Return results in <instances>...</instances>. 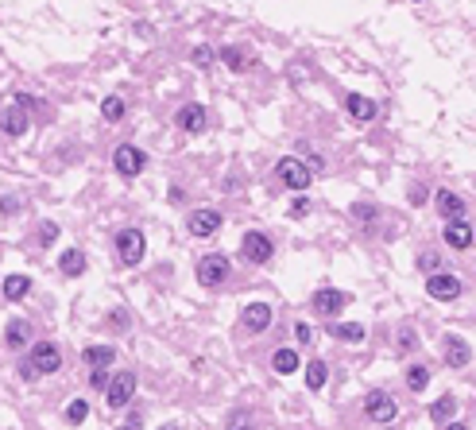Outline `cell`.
<instances>
[{
	"label": "cell",
	"mask_w": 476,
	"mask_h": 430,
	"mask_svg": "<svg viewBox=\"0 0 476 430\" xmlns=\"http://www.w3.org/2000/svg\"><path fill=\"white\" fill-rule=\"evenodd\" d=\"M302 213H310V198H298V202L291 206V217H302Z\"/></svg>",
	"instance_id": "cell-38"
},
{
	"label": "cell",
	"mask_w": 476,
	"mask_h": 430,
	"mask_svg": "<svg viewBox=\"0 0 476 430\" xmlns=\"http://www.w3.org/2000/svg\"><path fill=\"white\" fill-rule=\"evenodd\" d=\"M117 252H120V260H124L128 268L143 264V256H147V241H143L140 229H120V233H117Z\"/></svg>",
	"instance_id": "cell-3"
},
{
	"label": "cell",
	"mask_w": 476,
	"mask_h": 430,
	"mask_svg": "<svg viewBox=\"0 0 476 430\" xmlns=\"http://www.w3.org/2000/svg\"><path fill=\"white\" fill-rule=\"evenodd\" d=\"M85 419H89V403H85V399H74V403L66 407V422L78 427V422H85Z\"/></svg>",
	"instance_id": "cell-31"
},
{
	"label": "cell",
	"mask_w": 476,
	"mask_h": 430,
	"mask_svg": "<svg viewBox=\"0 0 476 430\" xmlns=\"http://www.w3.org/2000/svg\"><path fill=\"white\" fill-rule=\"evenodd\" d=\"M59 271L62 275H70V279H78L85 271V252L82 248H66V252L59 256Z\"/></svg>",
	"instance_id": "cell-20"
},
{
	"label": "cell",
	"mask_w": 476,
	"mask_h": 430,
	"mask_svg": "<svg viewBox=\"0 0 476 430\" xmlns=\"http://www.w3.org/2000/svg\"><path fill=\"white\" fill-rule=\"evenodd\" d=\"M426 295L438 299V303H453V299L461 295V279L449 275V271H430V279H426Z\"/></svg>",
	"instance_id": "cell-8"
},
{
	"label": "cell",
	"mask_w": 476,
	"mask_h": 430,
	"mask_svg": "<svg viewBox=\"0 0 476 430\" xmlns=\"http://www.w3.org/2000/svg\"><path fill=\"white\" fill-rule=\"evenodd\" d=\"M240 252H244V260H248V264H268L271 256H275V245H271V236H268V233L252 229V233H244Z\"/></svg>",
	"instance_id": "cell-6"
},
{
	"label": "cell",
	"mask_w": 476,
	"mask_h": 430,
	"mask_svg": "<svg viewBox=\"0 0 476 430\" xmlns=\"http://www.w3.org/2000/svg\"><path fill=\"white\" fill-rule=\"evenodd\" d=\"M113 326L124 329V326H128V314H124V310H117V314H113Z\"/></svg>",
	"instance_id": "cell-40"
},
{
	"label": "cell",
	"mask_w": 476,
	"mask_h": 430,
	"mask_svg": "<svg viewBox=\"0 0 476 430\" xmlns=\"http://www.w3.org/2000/svg\"><path fill=\"white\" fill-rule=\"evenodd\" d=\"M229 430H259V422H256V415H252L248 407H240V411L229 415Z\"/></svg>",
	"instance_id": "cell-29"
},
{
	"label": "cell",
	"mask_w": 476,
	"mask_h": 430,
	"mask_svg": "<svg viewBox=\"0 0 476 430\" xmlns=\"http://www.w3.org/2000/svg\"><path fill=\"white\" fill-rule=\"evenodd\" d=\"M376 206L372 202H360V206H352V221H360V225H368V221H376Z\"/></svg>",
	"instance_id": "cell-32"
},
{
	"label": "cell",
	"mask_w": 476,
	"mask_h": 430,
	"mask_svg": "<svg viewBox=\"0 0 476 430\" xmlns=\"http://www.w3.org/2000/svg\"><path fill=\"white\" fill-rule=\"evenodd\" d=\"M240 322H244L248 334H264V329L275 322V306H271V303H248V306H244V314H240Z\"/></svg>",
	"instance_id": "cell-11"
},
{
	"label": "cell",
	"mask_w": 476,
	"mask_h": 430,
	"mask_svg": "<svg viewBox=\"0 0 476 430\" xmlns=\"http://www.w3.org/2000/svg\"><path fill=\"white\" fill-rule=\"evenodd\" d=\"M275 178L287 186V190H298V194H302V190L310 186V178H314V171H310L302 159H294V155H283L279 167H275Z\"/></svg>",
	"instance_id": "cell-2"
},
{
	"label": "cell",
	"mask_w": 476,
	"mask_h": 430,
	"mask_svg": "<svg viewBox=\"0 0 476 430\" xmlns=\"http://www.w3.org/2000/svg\"><path fill=\"white\" fill-rule=\"evenodd\" d=\"M418 268H422V271H438V268H442V252H422V256H418Z\"/></svg>",
	"instance_id": "cell-34"
},
{
	"label": "cell",
	"mask_w": 476,
	"mask_h": 430,
	"mask_svg": "<svg viewBox=\"0 0 476 430\" xmlns=\"http://www.w3.org/2000/svg\"><path fill=\"white\" fill-rule=\"evenodd\" d=\"M364 415L372 422H380V427H387V422H395V415H399V403H395L391 392H368Z\"/></svg>",
	"instance_id": "cell-4"
},
{
	"label": "cell",
	"mask_w": 476,
	"mask_h": 430,
	"mask_svg": "<svg viewBox=\"0 0 476 430\" xmlns=\"http://www.w3.org/2000/svg\"><path fill=\"white\" fill-rule=\"evenodd\" d=\"M407 388L410 392H426L430 388V368L426 364H410L407 368Z\"/></svg>",
	"instance_id": "cell-27"
},
{
	"label": "cell",
	"mask_w": 476,
	"mask_h": 430,
	"mask_svg": "<svg viewBox=\"0 0 476 430\" xmlns=\"http://www.w3.org/2000/svg\"><path fill=\"white\" fill-rule=\"evenodd\" d=\"M445 364L449 368H468V361H473V349H468V341L465 338H449L445 341Z\"/></svg>",
	"instance_id": "cell-15"
},
{
	"label": "cell",
	"mask_w": 476,
	"mask_h": 430,
	"mask_svg": "<svg viewBox=\"0 0 476 430\" xmlns=\"http://www.w3.org/2000/svg\"><path fill=\"white\" fill-rule=\"evenodd\" d=\"M59 236V225H43V241H55Z\"/></svg>",
	"instance_id": "cell-41"
},
{
	"label": "cell",
	"mask_w": 476,
	"mask_h": 430,
	"mask_svg": "<svg viewBox=\"0 0 476 430\" xmlns=\"http://www.w3.org/2000/svg\"><path fill=\"white\" fill-rule=\"evenodd\" d=\"M410 349H414V326L403 322L399 326V353H410Z\"/></svg>",
	"instance_id": "cell-33"
},
{
	"label": "cell",
	"mask_w": 476,
	"mask_h": 430,
	"mask_svg": "<svg viewBox=\"0 0 476 430\" xmlns=\"http://www.w3.org/2000/svg\"><path fill=\"white\" fill-rule=\"evenodd\" d=\"M326 376H329L326 361H310V364H306V388H310V392H322V388H326Z\"/></svg>",
	"instance_id": "cell-25"
},
{
	"label": "cell",
	"mask_w": 476,
	"mask_h": 430,
	"mask_svg": "<svg viewBox=\"0 0 476 430\" xmlns=\"http://www.w3.org/2000/svg\"><path fill=\"white\" fill-rule=\"evenodd\" d=\"M410 206H422V202H426V198H430V190H426V186H410Z\"/></svg>",
	"instance_id": "cell-37"
},
{
	"label": "cell",
	"mask_w": 476,
	"mask_h": 430,
	"mask_svg": "<svg viewBox=\"0 0 476 430\" xmlns=\"http://www.w3.org/2000/svg\"><path fill=\"white\" fill-rule=\"evenodd\" d=\"M445 430H468L465 422H445Z\"/></svg>",
	"instance_id": "cell-42"
},
{
	"label": "cell",
	"mask_w": 476,
	"mask_h": 430,
	"mask_svg": "<svg viewBox=\"0 0 476 430\" xmlns=\"http://www.w3.org/2000/svg\"><path fill=\"white\" fill-rule=\"evenodd\" d=\"M345 303H349V295H345V291H333V287H322V291H314V310H317V314H337Z\"/></svg>",
	"instance_id": "cell-14"
},
{
	"label": "cell",
	"mask_w": 476,
	"mask_h": 430,
	"mask_svg": "<svg viewBox=\"0 0 476 430\" xmlns=\"http://www.w3.org/2000/svg\"><path fill=\"white\" fill-rule=\"evenodd\" d=\"M294 338H298V341H310V338H314V329H310L306 322H298V326H294Z\"/></svg>",
	"instance_id": "cell-39"
},
{
	"label": "cell",
	"mask_w": 476,
	"mask_h": 430,
	"mask_svg": "<svg viewBox=\"0 0 476 430\" xmlns=\"http://www.w3.org/2000/svg\"><path fill=\"white\" fill-rule=\"evenodd\" d=\"M438 213H442L445 221L465 217V198H461V194H453V190H438Z\"/></svg>",
	"instance_id": "cell-18"
},
{
	"label": "cell",
	"mask_w": 476,
	"mask_h": 430,
	"mask_svg": "<svg viewBox=\"0 0 476 430\" xmlns=\"http://www.w3.org/2000/svg\"><path fill=\"white\" fill-rule=\"evenodd\" d=\"M0 128H4V136H24L27 132V109L24 101H12L0 109Z\"/></svg>",
	"instance_id": "cell-12"
},
{
	"label": "cell",
	"mask_w": 476,
	"mask_h": 430,
	"mask_svg": "<svg viewBox=\"0 0 476 430\" xmlns=\"http://www.w3.org/2000/svg\"><path fill=\"white\" fill-rule=\"evenodd\" d=\"M221 62H225L229 70H236V74L248 70V55H244L240 47H221Z\"/></svg>",
	"instance_id": "cell-28"
},
{
	"label": "cell",
	"mask_w": 476,
	"mask_h": 430,
	"mask_svg": "<svg viewBox=\"0 0 476 430\" xmlns=\"http://www.w3.org/2000/svg\"><path fill=\"white\" fill-rule=\"evenodd\" d=\"M329 334L341 341H364V326L360 322H337V326H329Z\"/></svg>",
	"instance_id": "cell-26"
},
{
	"label": "cell",
	"mask_w": 476,
	"mask_h": 430,
	"mask_svg": "<svg viewBox=\"0 0 476 430\" xmlns=\"http://www.w3.org/2000/svg\"><path fill=\"white\" fill-rule=\"evenodd\" d=\"M345 109L352 113V117L356 120H376V101H368V97H360V93H349V97H345Z\"/></svg>",
	"instance_id": "cell-21"
},
{
	"label": "cell",
	"mask_w": 476,
	"mask_h": 430,
	"mask_svg": "<svg viewBox=\"0 0 476 430\" xmlns=\"http://www.w3.org/2000/svg\"><path fill=\"white\" fill-rule=\"evenodd\" d=\"M27 291H31V275H8L4 279V299H8V303L27 299Z\"/></svg>",
	"instance_id": "cell-23"
},
{
	"label": "cell",
	"mask_w": 476,
	"mask_h": 430,
	"mask_svg": "<svg viewBox=\"0 0 476 430\" xmlns=\"http://www.w3.org/2000/svg\"><path fill=\"white\" fill-rule=\"evenodd\" d=\"M113 167H117V175L124 178H136L143 167H147V155L136 148V143H120L117 152H113Z\"/></svg>",
	"instance_id": "cell-7"
},
{
	"label": "cell",
	"mask_w": 476,
	"mask_h": 430,
	"mask_svg": "<svg viewBox=\"0 0 476 430\" xmlns=\"http://www.w3.org/2000/svg\"><path fill=\"white\" fill-rule=\"evenodd\" d=\"M120 430H143V415L140 411H128L124 422H120Z\"/></svg>",
	"instance_id": "cell-35"
},
{
	"label": "cell",
	"mask_w": 476,
	"mask_h": 430,
	"mask_svg": "<svg viewBox=\"0 0 476 430\" xmlns=\"http://www.w3.org/2000/svg\"><path fill=\"white\" fill-rule=\"evenodd\" d=\"M82 361L89 364V368H109V364L117 361V349H113V345H85Z\"/></svg>",
	"instance_id": "cell-19"
},
{
	"label": "cell",
	"mask_w": 476,
	"mask_h": 430,
	"mask_svg": "<svg viewBox=\"0 0 476 430\" xmlns=\"http://www.w3.org/2000/svg\"><path fill=\"white\" fill-rule=\"evenodd\" d=\"M159 430H178V427H175V422H163V427H159Z\"/></svg>",
	"instance_id": "cell-43"
},
{
	"label": "cell",
	"mask_w": 476,
	"mask_h": 430,
	"mask_svg": "<svg viewBox=\"0 0 476 430\" xmlns=\"http://www.w3.org/2000/svg\"><path fill=\"white\" fill-rule=\"evenodd\" d=\"M271 368H275L279 376H291V372H298V353H294V349H275V357H271Z\"/></svg>",
	"instance_id": "cell-24"
},
{
	"label": "cell",
	"mask_w": 476,
	"mask_h": 430,
	"mask_svg": "<svg viewBox=\"0 0 476 430\" xmlns=\"http://www.w3.org/2000/svg\"><path fill=\"white\" fill-rule=\"evenodd\" d=\"M62 368V349L55 345V341H39V345L31 349V357L24 361V380H39V376H50V372Z\"/></svg>",
	"instance_id": "cell-1"
},
{
	"label": "cell",
	"mask_w": 476,
	"mask_h": 430,
	"mask_svg": "<svg viewBox=\"0 0 476 430\" xmlns=\"http://www.w3.org/2000/svg\"><path fill=\"white\" fill-rule=\"evenodd\" d=\"M221 210H194L190 217H186V229H190L194 236H201V241H205V236H217V229H221Z\"/></svg>",
	"instance_id": "cell-10"
},
{
	"label": "cell",
	"mask_w": 476,
	"mask_h": 430,
	"mask_svg": "<svg viewBox=\"0 0 476 430\" xmlns=\"http://www.w3.org/2000/svg\"><path fill=\"white\" fill-rule=\"evenodd\" d=\"M175 124L182 128V132H201V128H205V109H201V105H182V109H178V117H175Z\"/></svg>",
	"instance_id": "cell-16"
},
{
	"label": "cell",
	"mask_w": 476,
	"mask_h": 430,
	"mask_svg": "<svg viewBox=\"0 0 476 430\" xmlns=\"http://www.w3.org/2000/svg\"><path fill=\"white\" fill-rule=\"evenodd\" d=\"M198 279H201V287H221L229 279V260L225 256H201L198 260Z\"/></svg>",
	"instance_id": "cell-9"
},
{
	"label": "cell",
	"mask_w": 476,
	"mask_h": 430,
	"mask_svg": "<svg viewBox=\"0 0 476 430\" xmlns=\"http://www.w3.org/2000/svg\"><path fill=\"white\" fill-rule=\"evenodd\" d=\"M136 396V376L132 372H117V376L105 384V403L113 407V411H120V407H128Z\"/></svg>",
	"instance_id": "cell-5"
},
{
	"label": "cell",
	"mask_w": 476,
	"mask_h": 430,
	"mask_svg": "<svg viewBox=\"0 0 476 430\" xmlns=\"http://www.w3.org/2000/svg\"><path fill=\"white\" fill-rule=\"evenodd\" d=\"M453 415H457V399L453 396H442L430 403V419L438 422V427H445V422H453Z\"/></svg>",
	"instance_id": "cell-22"
},
{
	"label": "cell",
	"mask_w": 476,
	"mask_h": 430,
	"mask_svg": "<svg viewBox=\"0 0 476 430\" xmlns=\"http://www.w3.org/2000/svg\"><path fill=\"white\" fill-rule=\"evenodd\" d=\"M101 117L109 120V124H117V120L124 117V101H120V97H105V101H101Z\"/></svg>",
	"instance_id": "cell-30"
},
{
	"label": "cell",
	"mask_w": 476,
	"mask_h": 430,
	"mask_svg": "<svg viewBox=\"0 0 476 430\" xmlns=\"http://www.w3.org/2000/svg\"><path fill=\"white\" fill-rule=\"evenodd\" d=\"M27 341H31V322H27V318H12L8 329H4V345H8V349H24Z\"/></svg>",
	"instance_id": "cell-17"
},
{
	"label": "cell",
	"mask_w": 476,
	"mask_h": 430,
	"mask_svg": "<svg viewBox=\"0 0 476 430\" xmlns=\"http://www.w3.org/2000/svg\"><path fill=\"white\" fill-rule=\"evenodd\" d=\"M445 245L453 248V252H465V248H473V225H468L465 217L457 221H445Z\"/></svg>",
	"instance_id": "cell-13"
},
{
	"label": "cell",
	"mask_w": 476,
	"mask_h": 430,
	"mask_svg": "<svg viewBox=\"0 0 476 430\" xmlns=\"http://www.w3.org/2000/svg\"><path fill=\"white\" fill-rule=\"evenodd\" d=\"M194 66H209V62H213V51H209V47H194Z\"/></svg>",
	"instance_id": "cell-36"
}]
</instances>
